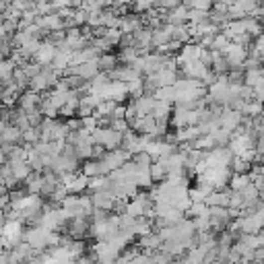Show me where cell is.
Instances as JSON below:
<instances>
[{
	"mask_svg": "<svg viewBox=\"0 0 264 264\" xmlns=\"http://www.w3.org/2000/svg\"><path fill=\"white\" fill-rule=\"evenodd\" d=\"M153 231H151V223L149 221H145V219H138V223H136V227H134V235H151Z\"/></svg>",
	"mask_w": 264,
	"mask_h": 264,
	"instance_id": "obj_17",
	"label": "cell"
},
{
	"mask_svg": "<svg viewBox=\"0 0 264 264\" xmlns=\"http://www.w3.org/2000/svg\"><path fill=\"white\" fill-rule=\"evenodd\" d=\"M52 233L54 231H50V229H46V227H41V225H37V227H29L25 231V242L29 244L35 252H44V250L48 248L50 250V246H52Z\"/></svg>",
	"mask_w": 264,
	"mask_h": 264,
	"instance_id": "obj_1",
	"label": "cell"
},
{
	"mask_svg": "<svg viewBox=\"0 0 264 264\" xmlns=\"http://www.w3.org/2000/svg\"><path fill=\"white\" fill-rule=\"evenodd\" d=\"M250 184H252V176H250V174H233L231 182H229L231 190H235V192H242Z\"/></svg>",
	"mask_w": 264,
	"mask_h": 264,
	"instance_id": "obj_10",
	"label": "cell"
},
{
	"mask_svg": "<svg viewBox=\"0 0 264 264\" xmlns=\"http://www.w3.org/2000/svg\"><path fill=\"white\" fill-rule=\"evenodd\" d=\"M188 12H190V10H188L184 4H179L177 8H174V10L168 12V23L174 25V27L188 25Z\"/></svg>",
	"mask_w": 264,
	"mask_h": 264,
	"instance_id": "obj_7",
	"label": "cell"
},
{
	"mask_svg": "<svg viewBox=\"0 0 264 264\" xmlns=\"http://www.w3.org/2000/svg\"><path fill=\"white\" fill-rule=\"evenodd\" d=\"M89 182H91V177H87L85 174H79L77 179L71 184V188H68V190H71V194H81L83 190L89 188Z\"/></svg>",
	"mask_w": 264,
	"mask_h": 264,
	"instance_id": "obj_15",
	"label": "cell"
},
{
	"mask_svg": "<svg viewBox=\"0 0 264 264\" xmlns=\"http://www.w3.org/2000/svg\"><path fill=\"white\" fill-rule=\"evenodd\" d=\"M44 184H46V177L44 174H39V172H31V176L25 179V188L29 194H39L41 196V190H44Z\"/></svg>",
	"mask_w": 264,
	"mask_h": 264,
	"instance_id": "obj_6",
	"label": "cell"
},
{
	"mask_svg": "<svg viewBox=\"0 0 264 264\" xmlns=\"http://www.w3.org/2000/svg\"><path fill=\"white\" fill-rule=\"evenodd\" d=\"M141 246L143 248H149V250H161L163 248V240L159 233H151V235H145L141 238Z\"/></svg>",
	"mask_w": 264,
	"mask_h": 264,
	"instance_id": "obj_13",
	"label": "cell"
},
{
	"mask_svg": "<svg viewBox=\"0 0 264 264\" xmlns=\"http://www.w3.org/2000/svg\"><path fill=\"white\" fill-rule=\"evenodd\" d=\"M155 97L159 101H168V103L174 105L176 99H177V91H176V87H161V89H157Z\"/></svg>",
	"mask_w": 264,
	"mask_h": 264,
	"instance_id": "obj_12",
	"label": "cell"
},
{
	"mask_svg": "<svg viewBox=\"0 0 264 264\" xmlns=\"http://www.w3.org/2000/svg\"><path fill=\"white\" fill-rule=\"evenodd\" d=\"M99 145H103L107 151H116L124 147V132H118L114 128H101V141Z\"/></svg>",
	"mask_w": 264,
	"mask_h": 264,
	"instance_id": "obj_2",
	"label": "cell"
},
{
	"mask_svg": "<svg viewBox=\"0 0 264 264\" xmlns=\"http://www.w3.org/2000/svg\"><path fill=\"white\" fill-rule=\"evenodd\" d=\"M73 264H93V258H89V256H81V258H77Z\"/></svg>",
	"mask_w": 264,
	"mask_h": 264,
	"instance_id": "obj_18",
	"label": "cell"
},
{
	"mask_svg": "<svg viewBox=\"0 0 264 264\" xmlns=\"http://www.w3.org/2000/svg\"><path fill=\"white\" fill-rule=\"evenodd\" d=\"M134 182H136L138 188H151V184H153V176H151V172L138 170V174H136V177H134Z\"/></svg>",
	"mask_w": 264,
	"mask_h": 264,
	"instance_id": "obj_16",
	"label": "cell"
},
{
	"mask_svg": "<svg viewBox=\"0 0 264 264\" xmlns=\"http://www.w3.org/2000/svg\"><path fill=\"white\" fill-rule=\"evenodd\" d=\"M56 54H58V48L54 46V44H50V41H44L41 48H39V52L35 54L33 62H37L41 66H50L54 62V58H56Z\"/></svg>",
	"mask_w": 264,
	"mask_h": 264,
	"instance_id": "obj_4",
	"label": "cell"
},
{
	"mask_svg": "<svg viewBox=\"0 0 264 264\" xmlns=\"http://www.w3.org/2000/svg\"><path fill=\"white\" fill-rule=\"evenodd\" d=\"M155 105H157V97L155 95H143L136 99V109H138V118L143 116H151L155 112Z\"/></svg>",
	"mask_w": 264,
	"mask_h": 264,
	"instance_id": "obj_5",
	"label": "cell"
},
{
	"mask_svg": "<svg viewBox=\"0 0 264 264\" xmlns=\"http://www.w3.org/2000/svg\"><path fill=\"white\" fill-rule=\"evenodd\" d=\"M262 204H264V202H262Z\"/></svg>",
	"mask_w": 264,
	"mask_h": 264,
	"instance_id": "obj_19",
	"label": "cell"
},
{
	"mask_svg": "<svg viewBox=\"0 0 264 264\" xmlns=\"http://www.w3.org/2000/svg\"><path fill=\"white\" fill-rule=\"evenodd\" d=\"M151 176H153V182H161V179H165L170 176V170H168V165H165L163 161H155L151 165Z\"/></svg>",
	"mask_w": 264,
	"mask_h": 264,
	"instance_id": "obj_11",
	"label": "cell"
},
{
	"mask_svg": "<svg viewBox=\"0 0 264 264\" xmlns=\"http://www.w3.org/2000/svg\"><path fill=\"white\" fill-rule=\"evenodd\" d=\"M229 168H231L233 174H250L252 172V163H248L244 157H233Z\"/></svg>",
	"mask_w": 264,
	"mask_h": 264,
	"instance_id": "obj_14",
	"label": "cell"
},
{
	"mask_svg": "<svg viewBox=\"0 0 264 264\" xmlns=\"http://www.w3.org/2000/svg\"><path fill=\"white\" fill-rule=\"evenodd\" d=\"M208 206H225L229 208V190H215L204 200Z\"/></svg>",
	"mask_w": 264,
	"mask_h": 264,
	"instance_id": "obj_8",
	"label": "cell"
},
{
	"mask_svg": "<svg viewBox=\"0 0 264 264\" xmlns=\"http://www.w3.org/2000/svg\"><path fill=\"white\" fill-rule=\"evenodd\" d=\"M41 101H44V97H41L39 93L35 91H25L21 97H19V109H23V112H33V109H41Z\"/></svg>",
	"mask_w": 264,
	"mask_h": 264,
	"instance_id": "obj_3",
	"label": "cell"
},
{
	"mask_svg": "<svg viewBox=\"0 0 264 264\" xmlns=\"http://www.w3.org/2000/svg\"><path fill=\"white\" fill-rule=\"evenodd\" d=\"M97 62H99L101 73H112V71H116V68H118L120 58L116 56L114 52H107V54H101V58L97 60Z\"/></svg>",
	"mask_w": 264,
	"mask_h": 264,
	"instance_id": "obj_9",
	"label": "cell"
}]
</instances>
